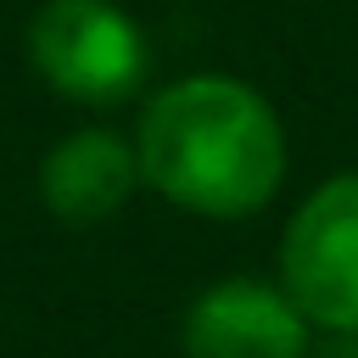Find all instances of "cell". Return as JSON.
Wrapping results in <instances>:
<instances>
[{
	"label": "cell",
	"mask_w": 358,
	"mask_h": 358,
	"mask_svg": "<svg viewBox=\"0 0 358 358\" xmlns=\"http://www.w3.org/2000/svg\"><path fill=\"white\" fill-rule=\"evenodd\" d=\"M134 157L140 185L168 207L235 224L274 201L285 179V123L257 84L185 73L140 106Z\"/></svg>",
	"instance_id": "6da1fadb"
},
{
	"label": "cell",
	"mask_w": 358,
	"mask_h": 358,
	"mask_svg": "<svg viewBox=\"0 0 358 358\" xmlns=\"http://www.w3.org/2000/svg\"><path fill=\"white\" fill-rule=\"evenodd\" d=\"M34 73L78 106H123L145 84L151 50L117 0H45L28 17Z\"/></svg>",
	"instance_id": "7a4b0ae2"
},
{
	"label": "cell",
	"mask_w": 358,
	"mask_h": 358,
	"mask_svg": "<svg viewBox=\"0 0 358 358\" xmlns=\"http://www.w3.org/2000/svg\"><path fill=\"white\" fill-rule=\"evenodd\" d=\"M280 285L324 336H358V173L313 185L280 229Z\"/></svg>",
	"instance_id": "3957f363"
},
{
	"label": "cell",
	"mask_w": 358,
	"mask_h": 358,
	"mask_svg": "<svg viewBox=\"0 0 358 358\" xmlns=\"http://www.w3.org/2000/svg\"><path fill=\"white\" fill-rule=\"evenodd\" d=\"M308 341L313 324L285 296V285L252 274L213 280L179 319L185 358H308Z\"/></svg>",
	"instance_id": "277c9868"
},
{
	"label": "cell",
	"mask_w": 358,
	"mask_h": 358,
	"mask_svg": "<svg viewBox=\"0 0 358 358\" xmlns=\"http://www.w3.org/2000/svg\"><path fill=\"white\" fill-rule=\"evenodd\" d=\"M134 190H140V157H134V140L117 129H101V123L73 129L39 157V201L67 229L106 224L112 213L129 207Z\"/></svg>",
	"instance_id": "5b68a950"
}]
</instances>
